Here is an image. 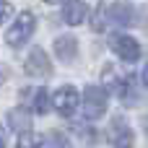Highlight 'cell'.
Here are the masks:
<instances>
[{"mask_svg":"<svg viewBox=\"0 0 148 148\" xmlns=\"http://www.w3.org/2000/svg\"><path fill=\"white\" fill-rule=\"evenodd\" d=\"M143 83L148 86V62H146V70H143Z\"/></svg>","mask_w":148,"mask_h":148,"instance_id":"obj_18","label":"cell"},{"mask_svg":"<svg viewBox=\"0 0 148 148\" xmlns=\"http://www.w3.org/2000/svg\"><path fill=\"white\" fill-rule=\"evenodd\" d=\"M52 49H55V55H57L60 62H73L75 55H78V42H75V36L65 34V36H57L55 39Z\"/></svg>","mask_w":148,"mask_h":148,"instance_id":"obj_7","label":"cell"},{"mask_svg":"<svg viewBox=\"0 0 148 148\" xmlns=\"http://www.w3.org/2000/svg\"><path fill=\"white\" fill-rule=\"evenodd\" d=\"M49 104H52V99H49V91L39 88V91H36V99H34V109H36L39 114H47V112H49Z\"/></svg>","mask_w":148,"mask_h":148,"instance_id":"obj_12","label":"cell"},{"mask_svg":"<svg viewBox=\"0 0 148 148\" xmlns=\"http://www.w3.org/2000/svg\"><path fill=\"white\" fill-rule=\"evenodd\" d=\"M16 148H42V138L34 135V133H23V135L18 138Z\"/></svg>","mask_w":148,"mask_h":148,"instance_id":"obj_14","label":"cell"},{"mask_svg":"<svg viewBox=\"0 0 148 148\" xmlns=\"http://www.w3.org/2000/svg\"><path fill=\"white\" fill-rule=\"evenodd\" d=\"M47 3H62V0H47Z\"/></svg>","mask_w":148,"mask_h":148,"instance_id":"obj_19","label":"cell"},{"mask_svg":"<svg viewBox=\"0 0 148 148\" xmlns=\"http://www.w3.org/2000/svg\"><path fill=\"white\" fill-rule=\"evenodd\" d=\"M8 13H10V5H8L5 0H0V23L5 21V16H8Z\"/></svg>","mask_w":148,"mask_h":148,"instance_id":"obj_16","label":"cell"},{"mask_svg":"<svg viewBox=\"0 0 148 148\" xmlns=\"http://www.w3.org/2000/svg\"><path fill=\"white\" fill-rule=\"evenodd\" d=\"M104 18H107V13L104 10H96L94 18H91V29L94 31H104Z\"/></svg>","mask_w":148,"mask_h":148,"instance_id":"obj_15","label":"cell"},{"mask_svg":"<svg viewBox=\"0 0 148 148\" xmlns=\"http://www.w3.org/2000/svg\"><path fill=\"white\" fill-rule=\"evenodd\" d=\"M107 112V91L99 86H88L83 94V114L88 120H99Z\"/></svg>","mask_w":148,"mask_h":148,"instance_id":"obj_2","label":"cell"},{"mask_svg":"<svg viewBox=\"0 0 148 148\" xmlns=\"http://www.w3.org/2000/svg\"><path fill=\"white\" fill-rule=\"evenodd\" d=\"M8 127L16 133H31V114L23 107H16L8 112Z\"/></svg>","mask_w":148,"mask_h":148,"instance_id":"obj_9","label":"cell"},{"mask_svg":"<svg viewBox=\"0 0 148 148\" xmlns=\"http://www.w3.org/2000/svg\"><path fill=\"white\" fill-rule=\"evenodd\" d=\"M26 73L34 75V78H47V75H52V62H49V57H47L44 49L36 47V49L29 52V57H26Z\"/></svg>","mask_w":148,"mask_h":148,"instance_id":"obj_5","label":"cell"},{"mask_svg":"<svg viewBox=\"0 0 148 148\" xmlns=\"http://www.w3.org/2000/svg\"><path fill=\"white\" fill-rule=\"evenodd\" d=\"M86 16H88V8H86L83 3H78V0H70V3L62 8V18H65V23H70V26L83 23Z\"/></svg>","mask_w":148,"mask_h":148,"instance_id":"obj_10","label":"cell"},{"mask_svg":"<svg viewBox=\"0 0 148 148\" xmlns=\"http://www.w3.org/2000/svg\"><path fill=\"white\" fill-rule=\"evenodd\" d=\"M34 26H36V18L31 10H21L13 21V26L5 31V42L10 47H21L23 42H29V36L34 34Z\"/></svg>","mask_w":148,"mask_h":148,"instance_id":"obj_1","label":"cell"},{"mask_svg":"<svg viewBox=\"0 0 148 148\" xmlns=\"http://www.w3.org/2000/svg\"><path fill=\"white\" fill-rule=\"evenodd\" d=\"M47 148H70V140H68L62 133L52 130V133L47 135Z\"/></svg>","mask_w":148,"mask_h":148,"instance_id":"obj_13","label":"cell"},{"mask_svg":"<svg viewBox=\"0 0 148 148\" xmlns=\"http://www.w3.org/2000/svg\"><path fill=\"white\" fill-rule=\"evenodd\" d=\"M0 148H5V133H3V127H0Z\"/></svg>","mask_w":148,"mask_h":148,"instance_id":"obj_17","label":"cell"},{"mask_svg":"<svg viewBox=\"0 0 148 148\" xmlns=\"http://www.w3.org/2000/svg\"><path fill=\"white\" fill-rule=\"evenodd\" d=\"M109 44H112V49H114L125 62H135V60L140 57V44H138L133 36H127V34H114Z\"/></svg>","mask_w":148,"mask_h":148,"instance_id":"obj_4","label":"cell"},{"mask_svg":"<svg viewBox=\"0 0 148 148\" xmlns=\"http://www.w3.org/2000/svg\"><path fill=\"white\" fill-rule=\"evenodd\" d=\"M109 140H112L114 148H133V130L127 127L125 120L117 117V120L112 122V127H109Z\"/></svg>","mask_w":148,"mask_h":148,"instance_id":"obj_6","label":"cell"},{"mask_svg":"<svg viewBox=\"0 0 148 148\" xmlns=\"http://www.w3.org/2000/svg\"><path fill=\"white\" fill-rule=\"evenodd\" d=\"M78 104H81V96H78V91H75L73 86H62V88H57L55 96H52V107H55V112H60L62 117H70V114L78 109Z\"/></svg>","mask_w":148,"mask_h":148,"instance_id":"obj_3","label":"cell"},{"mask_svg":"<svg viewBox=\"0 0 148 148\" xmlns=\"http://www.w3.org/2000/svg\"><path fill=\"white\" fill-rule=\"evenodd\" d=\"M101 83H104V91H117V94H122V88H125V83L117 78V73H114V68H104V73H101Z\"/></svg>","mask_w":148,"mask_h":148,"instance_id":"obj_11","label":"cell"},{"mask_svg":"<svg viewBox=\"0 0 148 148\" xmlns=\"http://www.w3.org/2000/svg\"><path fill=\"white\" fill-rule=\"evenodd\" d=\"M104 13H107V21L114 23V26H130L133 18H135V10H133L127 3H114V5H109Z\"/></svg>","mask_w":148,"mask_h":148,"instance_id":"obj_8","label":"cell"}]
</instances>
